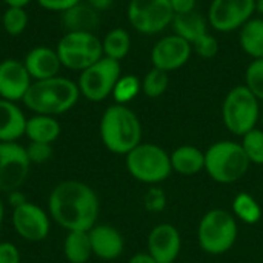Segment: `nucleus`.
Here are the masks:
<instances>
[{
	"mask_svg": "<svg viewBox=\"0 0 263 263\" xmlns=\"http://www.w3.org/2000/svg\"><path fill=\"white\" fill-rule=\"evenodd\" d=\"M100 203L96 191L79 180H63L48 197L49 217L63 230L89 231L97 225Z\"/></svg>",
	"mask_w": 263,
	"mask_h": 263,
	"instance_id": "obj_1",
	"label": "nucleus"
},
{
	"mask_svg": "<svg viewBox=\"0 0 263 263\" xmlns=\"http://www.w3.org/2000/svg\"><path fill=\"white\" fill-rule=\"evenodd\" d=\"M79 99L80 91L77 82L68 77L57 76L32 82L22 102L34 114L55 117L72 109Z\"/></svg>",
	"mask_w": 263,
	"mask_h": 263,
	"instance_id": "obj_2",
	"label": "nucleus"
},
{
	"mask_svg": "<svg viewBox=\"0 0 263 263\" xmlns=\"http://www.w3.org/2000/svg\"><path fill=\"white\" fill-rule=\"evenodd\" d=\"M99 129L105 148L119 156H126L142 143V123L126 105L108 106L102 114Z\"/></svg>",
	"mask_w": 263,
	"mask_h": 263,
	"instance_id": "obj_3",
	"label": "nucleus"
},
{
	"mask_svg": "<svg viewBox=\"0 0 263 263\" xmlns=\"http://www.w3.org/2000/svg\"><path fill=\"white\" fill-rule=\"evenodd\" d=\"M250 165L239 142L220 140L205 151V171L217 183L230 185L239 182L248 173Z\"/></svg>",
	"mask_w": 263,
	"mask_h": 263,
	"instance_id": "obj_4",
	"label": "nucleus"
},
{
	"mask_svg": "<svg viewBox=\"0 0 263 263\" xmlns=\"http://www.w3.org/2000/svg\"><path fill=\"white\" fill-rule=\"evenodd\" d=\"M239 236V227L234 214L227 210L216 208L208 211L197 228V240L200 248L211 256L228 253Z\"/></svg>",
	"mask_w": 263,
	"mask_h": 263,
	"instance_id": "obj_5",
	"label": "nucleus"
},
{
	"mask_svg": "<svg viewBox=\"0 0 263 263\" xmlns=\"http://www.w3.org/2000/svg\"><path fill=\"white\" fill-rule=\"evenodd\" d=\"M260 116L259 99L245 86H234L222 103V120L234 136H245L256 128Z\"/></svg>",
	"mask_w": 263,
	"mask_h": 263,
	"instance_id": "obj_6",
	"label": "nucleus"
},
{
	"mask_svg": "<svg viewBox=\"0 0 263 263\" xmlns=\"http://www.w3.org/2000/svg\"><path fill=\"white\" fill-rule=\"evenodd\" d=\"M125 157L128 173L142 183H160L173 173L170 154L154 143H140Z\"/></svg>",
	"mask_w": 263,
	"mask_h": 263,
	"instance_id": "obj_7",
	"label": "nucleus"
},
{
	"mask_svg": "<svg viewBox=\"0 0 263 263\" xmlns=\"http://www.w3.org/2000/svg\"><path fill=\"white\" fill-rule=\"evenodd\" d=\"M55 51L63 68L82 72L103 57L102 40L96 32L69 31L60 37Z\"/></svg>",
	"mask_w": 263,
	"mask_h": 263,
	"instance_id": "obj_8",
	"label": "nucleus"
},
{
	"mask_svg": "<svg viewBox=\"0 0 263 263\" xmlns=\"http://www.w3.org/2000/svg\"><path fill=\"white\" fill-rule=\"evenodd\" d=\"M120 76V62L102 57L80 72L77 80L80 96L89 102H103L112 94V89Z\"/></svg>",
	"mask_w": 263,
	"mask_h": 263,
	"instance_id": "obj_9",
	"label": "nucleus"
},
{
	"mask_svg": "<svg viewBox=\"0 0 263 263\" xmlns=\"http://www.w3.org/2000/svg\"><path fill=\"white\" fill-rule=\"evenodd\" d=\"M126 17L137 32L153 35L171 25L174 11L170 0H129Z\"/></svg>",
	"mask_w": 263,
	"mask_h": 263,
	"instance_id": "obj_10",
	"label": "nucleus"
},
{
	"mask_svg": "<svg viewBox=\"0 0 263 263\" xmlns=\"http://www.w3.org/2000/svg\"><path fill=\"white\" fill-rule=\"evenodd\" d=\"M31 162L18 142H0V193L20 190L28 179Z\"/></svg>",
	"mask_w": 263,
	"mask_h": 263,
	"instance_id": "obj_11",
	"label": "nucleus"
},
{
	"mask_svg": "<svg viewBox=\"0 0 263 263\" xmlns=\"http://www.w3.org/2000/svg\"><path fill=\"white\" fill-rule=\"evenodd\" d=\"M256 12V0H213L208 8V23L214 31L240 29Z\"/></svg>",
	"mask_w": 263,
	"mask_h": 263,
	"instance_id": "obj_12",
	"label": "nucleus"
},
{
	"mask_svg": "<svg viewBox=\"0 0 263 263\" xmlns=\"http://www.w3.org/2000/svg\"><path fill=\"white\" fill-rule=\"evenodd\" d=\"M11 222L17 236L32 243L45 240L51 231L49 214L31 202H26L22 206L12 210Z\"/></svg>",
	"mask_w": 263,
	"mask_h": 263,
	"instance_id": "obj_13",
	"label": "nucleus"
},
{
	"mask_svg": "<svg viewBox=\"0 0 263 263\" xmlns=\"http://www.w3.org/2000/svg\"><path fill=\"white\" fill-rule=\"evenodd\" d=\"M191 54V43L176 34H171L156 42L151 49V63L157 69L171 72L186 65Z\"/></svg>",
	"mask_w": 263,
	"mask_h": 263,
	"instance_id": "obj_14",
	"label": "nucleus"
},
{
	"mask_svg": "<svg viewBox=\"0 0 263 263\" xmlns=\"http://www.w3.org/2000/svg\"><path fill=\"white\" fill-rule=\"evenodd\" d=\"M31 85L32 79L23 60L5 59L0 62V99L22 102Z\"/></svg>",
	"mask_w": 263,
	"mask_h": 263,
	"instance_id": "obj_15",
	"label": "nucleus"
},
{
	"mask_svg": "<svg viewBox=\"0 0 263 263\" xmlns=\"http://www.w3.org/2000/svg\"><path fill=\"white\" fill-rule=\"evenodd\" d=\"M148 253L159 263H174L182 248L179 230L171 223L154 227L148 236Z\"/></svg>",
	"mask_w": 263,
	"mask_h": 263,
	"instance_id": "obj_16",
	"label": "nucleus"
},
{
	"mask_svg": "<svg viewBox=\"0 0 263 263\" xmlns=\"http://www.w3.org/2000/svg\"><path fill=\"white\" fill-rule=\"evenodd\" d=\"M23 63L32 82L57 77L60 76V69L63 68L55 48H49L45 45H39L29 49L23 59Z\"/></svg>",
	"mask_w": 263,
	"mask_h": 263,
	"instance_id": "obj_17",
	"label": "nucleus"
},
{
	"mask_svg": "<svg viewBox=\"0 0 263 263\" xmlns=\"http://www.w3.org/2000/svg\"><path fill=\"white\" fill-rule=\"evenodd\" d=\"M92 256L102 260H114L123 254L125 240L119 230L111 225H94L89 231Z\"/></svg>",
	"mask_w": 263,
	"mask_h": 263,
	"instance_id": "obj_18",
	"label": "nucleus"
},
{
	"mask_svg": "<svg viewBox=\"0 0 263 263\" xmlns=\"http://www.w3.org/2000/svg\"><path fill=\"white\" fill-rule=\"evenodd\" d=\"M28 117L15 102L0 99V142H17L25 136Z\"/></svg>",
	"mask_w": 263,
	"mask_h": 263,
	"instance_id": "obj_19",
	"label": "nucleus"
},
{
	"mask_svg": "<svg viewBox=\"0 0 263 263\" xmlns=\"http://www.w3.org/2000/svg\"><path fill=\"white\" fill-rule=\"evenodd\" d=\"M60 133H62L60 122L54 116L34 114L26 120L25 136L29 139V142L52 145L59 139Z\"/></svg>",
	"mask_w": 263,
	"mask_h": 263,
	"instance_id": "obj_20",
	"label": "nucleus"
},
{
	"mask_svg": "<svg viewBox=\"0 0 263 263\" xmlns=\"http://www.w3.org/2000/svg\"><path fill=\"white\" fill-rule=\"evenodd\" d=\"M66 32H94L99 26V11L89 6L86 2H80L71 9L62 12Z\"/></svg>",
	"mask_w": 263,
	"mask_h": 263,
	"instance_id": "obj_21",
	"label": "nucleus"
},
{
	"mask_svg": "<svg viewBox=\"0 0 263 263\" xmlns=\"http://www.w3.org/2000/svg\"><path fill=\"white\" fill-rule=\"evenodd\" d=\"M171 26H173L176 35L185 39L191 45L199 37L210 32L208 31V28H210L208 18L205 15H202L200 12H197L196 9L191 12H185V14H174Z\"/></svg>",
	"mask_w": 263,
	"mask_h": 263,
	"instance_id": "obj_22",
	"label": "nucleus"
},
{
	"mask_svg": "<svg viewBox=\"0 0 263 263\" xmlns=\"http://www.w3.org/2000/svg\"><path fill=\"white\" fill-rule=\"evenodd\" d=\"M170 159L173 171L182 176H194L205 170V153L193 145L179 146L173 151Z\"/></svg>",
	"mask_w": 263,
	"mask_h": 263,
	"instance_id": "obj_23",
	"label": "nucleus"
},
{
	"mask_svg": "<svg viewBox=\"0 0 263 263\" xmlns=\"http://www.w3.org/2000/svg\"><path fill=\"white\" fill-rule=\"evenodd\" d=\"M239 43L253 60L263 59V18H251L239 29Z\"/></svg>",
	"mask_w": 263,
	"mask_h": 263,
	"instance_id": "obj_24",
	"label": "nucleus"
},
{
	"mask_svg": "<svg viewBox=\"0 0 263 263\" xmlns=\"http://www.w3.org/2000/svg\"><path fill=\"white\" fill-rule=\"evenodd\" d=\"M63 254L69 263H86L92 257L88 231H68L63 242Z\"/></svg>",
	"mask_w": 263,
	"mask_h": 263,
	"instance_id": "obj_25",
	"label": "nucleus"
},
{
	"mask_svg": "<svg viewBox=\"0 0 263 263\" xmlns=\"http://www.w3.org/2000/svg\"><path fill=\"white\" fill-rule=\"evenodd\" d=\"M102 48L103 57L120 62L128 55L131 49V35L123 28H114L108 31L106 35L102 39Z\"/></svg>",
	"mask_w": 263,
	"mask_h": 263,
	"instance_id": "obj_26",
	"label": "nucleus"
},
{
	"mask_svg": "<svg viewBox=\"0 0 263 263\" xmlns=\"http://www.w3.org/2000/svg\"><path fill=\"white\" fill-rule=\"evenodd\" d=\"M233 214L243 223L254 225L262 219V208L259 202L248 193H240L234 197Z\"/></svg>",
	"mask_w": 263,
	"mask_h": 263,
	"instance_id": "obj_27",
	"label": "nucleus"
},
{
	"mask_svg": "<svg viewBox=\"0 0 263 263\" xmlns=\"http://www.w3.org/2000/svg\"><path fill=\"white\" fill-rule=\"evenodd\" d=\"M140 91H142V80L134 74H126L119 77L111 96L116 103L126 105L131 100H134Z\"/></svg>",
	"mask_w": 263,
	"mask_h": 263,
	"instance_id": "obj_28",
	"label": "nucleus"
},
{
	"mask_svg": "<svg viewBox=\"0 0 263 263\" xmlns=\"http://www.w3.org/2000/svg\"><path fill=\"white\" fill-rule=\"evenodd\" d=\"M28 23H29V17L25 8L6 6L2 15V26L8 35L18 37L20 34L25 32V29L28 28Z\"/></svg>",
	"mask_w": 263,
	"mask_h": 263,
	"instance_id": "obj_29",
	"label": "nucleus"
},
{
	"mask_svg": "<svg viewBox=\"0 0 263 263\" xmlns=\"http://www.w3.org/2000/svg\"><path fill=\"white\" fill-rule=\"evenodd\" d=\"M168 85H170L168 72L153 66L142 80V92L149 99H157L162 94H165Z\"/></svg>",
	"mask_w": 263,
	"mask_h": 263,
	"instance_id": "obj_30",
	"label": "nucleus"
},
{
	"mask_svg": "<svg viewBox=\"0 0 263 263\" xmlns=\"http://www.w3.org/2000/svg\"><path fill=\"white\" fill-rule=\"evenodd\" d=\"M250 163L263 165V129L254 128L245 136H242L240 142Z\"/></svg>",
	"mask_w": 263,
	"mask_h": 263,
	"instance_id": "obj_31",
	"label": "nucleus"
},
{
	"mask_svg": "<svg viewBox=\"0 0 263 263\" xmlns=\"http://www.w3.org/2000/svg\"><path fill=\"white\" fill-rule=\"evenodd\" d=\"M245 86L263 102V59L253 60L245 71Z\"/></svg>",
	"mask_w": 263,
	"mask_h": 263,
	"instance_id": "obj_32",
	"label": "nucleus"
},
{
	"mask_svg": "<svg viewBox=\"0 0 263 263\" xmlns=\"http://www.w3.org/2000/svg\"><path fill=\"white\" fill-rule=\"evenodd\" d=\"M191 46H193V52H196L199 57L206 60L216 57L219 52V42L211 32H206L202 37H199Z\"/></svg>",
	"mask_w": 263,
	"mask_h": 263,
	"instance_id": "obj_33",
	"label": "nucleus"
},
{
	"mask_svg": "<svg viewBox=\"0 0 263 263\" xmlns=\"http://www.w3.org/2000/svg\"><path fill=\"white\" fill-rule=\"evenodd\" d=\"M26 156L31 165H43L52 157V146L49 143L29 142V145L26 146Z\"/></svg>",
	"mask_w": 263,
	"mask_h": 263,
	"instance_id": "obj_34",
	"label": "nucleus"
},
{
	"mask_svg": "<svg viewBox=\"0 0 263 263\" xmlns=\"http://www.w3.org/2000/svg\"><path fill=\"white\" fill-rule=\"evenodd\" d=\"M143 203H145V208L148 211H151V213H160L165 208V205H166V196L163 194L162 190L153 188V190H149L145 194Z\"/></svg>",
	"mask_w": 263,
	"mask_h": 263,
	"instance_id": "obj_35",
	"label": "nucleus"
},
{
	"mask_svg": "<svg viewBox=\"0 0 263 263\" xmlns=\"http://www.w3.org/2000/svg\"><path fill=\"white\" fill-rule=\"evenodd\" d=\"M83 0H37V3L51 12H65L68 9H71L72 6L79 5Z\"/></svg>",
	"mask_w": 263,
	"mask_h": 263,
	"instance_id": "obj_36",
	"label": "nucleus"
},
{
	"mask_svg": "<svg viewBox=\"0 0 263 263\" xmlns=\"http://www.w3.org/2000/svg\"><path fill=\"white\" fill-rule=\"evenodd\" d=\"M0 263H22L18 248L11 242L0 243Z\"/></svg>",
	"mask_w": 263,
	"mask_h": 263,
	"instance_id": "obj_37",
	"label": "nucleus"
},
{
	"mask_svg": "<svg viewBox=\"0 0 263 263\" xmlns=\"http://www.w3.org/2000/svg\"><path fill=\"white\" fill-rule=\"evenodd\" d=\"M174 14H185L196 9V0H170Z\"/></svg>",
	"mask_w": 263,
	"mask_h": 263,
	"instance_id": "obj_38",
	"label": "nucleus"
},
{
	"mask_svg": "<svg viewBox=\"0 0 263 263\" xmlns=\"http://www.w3.org/2000/svg\"><path fill=\"white\" fill-rule=\"evenodd\" d=\"M6 196H8V203H9V206H12V210L18 208V206H22L23 203L28 202L25 193H22L20 190H14V191L8 193Z\"/></svg>",
	"mask_w": 263,
	"mask_h": 263,
	"instance_id": "obj_39",
	"label": "nucleus"
},
{
	"mask_svg": "<svg viewBox=\"0 0 263 263\" xmlns=\"http://www.w3.org/2000/svg\"><path fill=\"white\" fill-rule=\"evenodd\" d=\"M89 6H92L96 11H106L112 6L114 0H85Z\"/></svg>",
	"mask_w": 263,
	"mask_h": 263,
	"instance_id": "obj_40",
	"label": "nucleus"
},
{
	"mask_svg": "<svg viewBox=\"0 0 263 263\" xmlns=\"http://www.w3.org/2000/svg\"><path fill=\"white\" fill-rule=\"evenodd\" d=\"M128 263H159L148 251L146 253H137V254H134L131 259H129V262Z\"/></svg>",
	"mask_w": 263,
	"mask_h": 263,
	"instance_id": "obj_41",
	"label": "nucleus"
},
{
	"mask_svg": "<svg viewBox=\"0 0 263 263\" xmlns=\"http://www.w3.org/2000/svg\"><path fill=\"white\" fill-rule=\"evenodd\" d=\"M6 6H17V8H26L32 0H2Z\"/></svg>",
	"mask_w": 263,
	"mask_h": 263,
	"instance_id": "obj_42",
	"label": "nucleus"
},
{
	"mask_svg": "<svg viewBox=\"0 0 263 263\" xmlns=\"http://www.w3.org/2000/svg\"><path fill=\"white\" fill-rule=\"evenodd\" d=\"M3 219H5V203H3V200L0 197V225L3 222Z\"/></svg>",
	"mask_w": 263,
	"mask_h": 263,
	"instance_id": "obj_43",
	"label": "nucleus"
},
{
	"mask_svg": "<svg viewBox=\"0 0 263 263\" xmlns=\"http://www.w3.org/2000/svg\"><path fill=\"white\" fill-rule=\"evenodd\" d=\"M256 12L263 15V0H256Z\"/></svg>",
	"mask_w": 263,
	"mask_h": 263,
	"instance_id": "obj_44",
	"label": "nucleus"
},
{
	"mask_svg": "<svg viewBox=\"0 0 263 263\" xmlns=\"http://www.w3.org/2000/svg\"><path fill=\"white\" fill-rule=\"evenodd\" d=\"M22 263H32V262H22Z\"/></svg>",
	"mask_w": 263,
	"mask_h": 263,
	"instance_id": "obj_45",
	"label": "nucleus"
}]
</instances>
